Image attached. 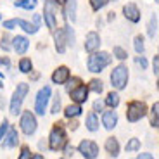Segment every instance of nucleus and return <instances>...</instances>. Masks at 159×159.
Segmentation results:
<instances>
[{"label": "nucleus", "mask_w": 159, "mask_h": 159, "mask_svg": "<svg viewBox=\"0 0 159 159\" xmlns=\"http://www.w3.org/2000/svg\"><path fill=\"white\" fill-rule=\"evenodd\" d=\"M109 62H111V56H109L107 52H99V54L90 56V59H88V69H90L92 73H99V71H102Z\"/></svg>", "instance_id": "obj_1"}, {"label": "nucleus", "mask_w": 159, "mask_h": 159, "mask_svg": "<svg viewBox=\"0 0 159 159\" xmlns=\"http://www.w3.org/2000/svg\"><path fill=\"white\" fill-rule=\"evenodd\" d=\"M30 87L28 83H19L16 87V92H14V95H12V100H11V112L12 114H19V109H21V104H23L24 97L28 93Z\"/></svg>", "instance_id": "obj_2"}, {"label": "nucleus", "mask_w": 159, "mask_h": 159, "mask_svg": "<svg viewBox=\"0 0 159 159\" xmlns=\"http://www.w3.org/2000/svg\"><path fill=\"white\" fill-rule=\"evenodd\" d=\"M147 112V107H145V104L140 102V100H133V102L128 104V111H126V118L130 123H135L139 119H142Z\"/></svg>", "instance_id": "obj_3"}, {"label": "nucleus", "mask_w": 159, "mask_h": 159, "mask_svg": "<svg viewBox=\"0 0 159 159\" xmlns=\"http://www.w3.org/2000/svg\"><path fill=\"white\" fill-rule=\"evenodd\" d=\"M126 81H128V69L126 66L119 64L118 68L111 73V85L114 88H118V90H121V88L126 87Z\"/></svg>", "instance_id": "obj_4"}, {"label": "nucleus", "mask_w": 159, "mask_h": 159, "mask_svg": "<svg viewBox=\"0 0 159 159\" xmlns=\"http://www.w3.org/2000/svg\"><path fill=\"white\" fill-rule=\"evenodd\" d=\"M48 145H50L52 151H61V149L66 145V133L61 126L52 128L50 131V139H48Z\"/></svg>", "instance_id": "obj_5"}, {"label": "nucleus", "mask_w": 159, "mask_h": 159, "mask_svg": "<svg viewBox=\"0 0 159 159\" xmlns=\"http://www.w3.org/2000/svg\"><path fill=\"white\" fill-rule=\"evenodd\" d=\"M50 87H43L42 90L38 92V95H36V102H35V109H36V114L43 116L45 114V109H47V102L50 99Z\"/></svg>", "instance_id": "obj_6"}, {"label": "nucleus", "mask_w": 159, "mask_h": 159, "mask_svg": "<svg viewBox=\"0 0 159 159\" xmlns=\"http://www.w3.org/2000/svg\"><path fill=\"white\" fill-rule=\"evenodd\" d=\"M80 152L83 154L85 159H95L99 156V145L92 140H83L80 143Z\"/></svg>", "instance_id": "obj_7"}, {"label": "nucleus", "mask_w": 159, "mask_h": 159, "mask_svg": "<svg viewBox=\"0 0 159 159\" xmlns=\"http://www.w3.org/2000/svg\"><path fill=\"white\" fill-rule=\"evenodd\" d=\"M21 130H23L26 135L35 133V130H36V119H35V116H33L30 111H26L23 114V118H21Z\"/></svg>", "instance_id": "obj_8"}, {"label": "nucleus", "mask_w": 159, "mask_h": 159, "mask_svg": "<svg viewBox=\"0 0 159 159\" xmlns=\"http://www.w3.org/2000/svg\"><path fill=\"white\" fill-rule=\"evenodd\" d=\"M123 12H125V17L130 19L131 23H139L140 21V11L135 4H126L123 7Z\"/></svg>", "instance_id": "obj_9"}, {"label": "nucleus", "mask_w": 159, "mask_h": 159, "mask_svg": "<svg viewBox=\"0 0 159 159\" xmlns=\"http://www.w3.org/2000/svg\"><path fill=\"white\" fill-rule=\"evenodd\" d=\"M69 78V69L66 68V66H61V68H57L56 71H54V75H52V81L56 85H62L66 83Z\"/></svg>", "instance_id": "obj_10"}, {"label": "nucleus", "mask_w": 159, "mask_h": 159, "mask_svg": "<svg viewBox=\"0 0 159 159\" xmlns=\"http://www.w3.org/2000/svg\"><path fill=\"white\" fill-rule=\"evenodd\" d=\"M99 47H100V36L97 35L95 31L88 33L87 40H85V48H87L88 52H95Z\"/></svg>", "instance_id": "obj_11"}, {"label": "nucleus", "mask_w": 159, "mask_h": 159, "mask_svg": "<svg viewBox=\"0 0 159 159\" xmlns=\"http://www.w3.org/2000/svg\"><path fill=\"white\" fill-rule=\"evenodd\" d=\"M87 95H88V88L85 85H78L75 90H71V99L75 100V104H81L87 100Z\"/></svg>", "instance_id": "obj_12"}, {"label": "nucleus", "mask_w": 159, "mask_h": 159, "mask_svg": "<svg viewBox=\"0 0 159 159\" xmlns=\"http://www.w3.org/2000/svg\"><path fill=\"white\" fill-rule=\"evenodd\" d=\"M102 125L107 130H112V128L118 125V114H116L114 111H106L102 116Z\"/></svg>", "instance_id": "obj_13"}, {"label": "nucleus", "mask_w": 159, "mask_h": 159, "mask_svg": "<svg viewBox=\"0 0 159 159\" xmlns=\"http://www.w3.org/2000/svg\"><path fill=\"white\" fill-rule=\"evenodd\" d=\"M45 21H47V26L50 30L56 28V16H54V5L50 2L45 4Z\"/></svg>", "instance_id": "obj_14"}, {"label": "nucleus", "mask_w": 159, "mask_h": 159, "mask_svg": "<svg viewBox=\"0 0 159 159\" xmlns=\"http://www.w3.org/2000/svg\"><path fill=\"white\" fill-rule=\"evenodd\" d=\"M12 42H14L12 45H14L17 54H24V52L28 50V40L24 38V36H16Z\"/></svg>", "instance_id": "obj_15"}, {"label": "nucleus", "mask_w": 159, "mask_h": 159, "mask_svg": "<svg viewBox=\"0 0 159 159\" xmlns=\"http://www.w3.org/2000/svg\"><path fill=\"white\" fill-rule=\"evenodd\" d=\"M9 133L7 137H5V142L4 145L5 147H14V145H17V142H19V137H17V131L14 130V128H9Z\"/></svg>", "instance_id": "obj_16"}, {"label": "nucleus", "mask_w": 159, "mask_h": 159, "mask_svg": "<svg viewBox=\"0 0 159 159\" xmlns=\"http://www.w3.org/2000/svg\"><path fill=\"white\" fill-rule=\"evenodd\" d=\"M66 35H64V30H59V31L56 33V48L57 52H61L62 54L64 50H66Z\"/></svg>", "instance_id": "obj_17"}, {"label": "nucleus", "mask_w": 159, "mask_h": 159, "mask_svg": "<svg viewBox=\"0 0 159 159\" xmlns=\"http://www.w3.org/2000/svg\"><path fill=\"white\" fill-rule=\"evenodd\" d=\"M106 149H107V152L112 156V157H116V156L119 154V143L116 139H107L106 140Z\"/></svg>", "instance_id": "obj_18"}, {"label": "nucleus", "mask_w": 159, "mask_h": 159, "mask_svg": "<svg viewBox=\"0 0 159 159\" xmlns=\"http://www.w3.org/2000/svg\"><path fill=\"white\" fill-rule=\"evenodd\" d=\"M66 16L73 21H76V0H68L66 4Z\"/></svg>", "instance_id": "obj_19"}, {"label": "nucleus", "mask_w": 159, "mask_h": 159, "mask_svg": "<svg viewBox=\"0 0 159 159\" xmlns=\"http://www.w3.org/2000/svg\"><path fill=\"white\" fill-rule=\"evenodd\" d=\"M66 118H75V116H80L81 114V107H80V104H69L66 111H64Z\"/></svg>", "instance_id": "obj_20"}, {"label": "nucleus", "mask_w": 159, "mask_h": 159, "mask_svg": "<svg viewBox=\"0 0 159 159\" xmlns=\"http://www.w3.org/2000/svg\"><path fill=\"white\" fill-rule=\"evenodd\" d=\"M87 128L90 131H97L99 130V119H97V116L92 112V114H88L87 118Z\"/></svg>", "instance_id": "obj_21"}, {"label": "nucleus", "mask_w": 159, "mask_h": 159, "mask_svg": "<svg viewBox=\"0 0 159 159\" xmlns=\"http://www.w3.org/2000/svg\"><path fill=\"white\" fill-rule=\"evenodd\" d=\"M147 33H149V36H154L156 33H157V16H156V14L151 17V23H149Z\"/></svg>", "instance_id": "obj_22"}, {"label": "nucleus", "mask_w": 159, "mask_h": 159, "mask_svg": "<svg viewBox=\"0 0 159 159\" xmlns=\"http://www.w3.org/2000/svg\"><path fill=\"white\" fill-rule=\"evenodd\" d=\"M106 104H107L109 107L114 109L116 106L119 104V95H118V93H112V92H111V93L107 95V99H106Z\"/></svg>", "instance_id": "obj_23"}, {"label": "nucleus", "mask_w": 159, "mask_h": 159, "mask_svg": "<svg viewBox=\"0 0 159 159\" xmlns=\"http://www.w3.org/2000/svg\"><path fill=\"white\" fill-rule=\"evenodd\" d=\"M17 21V26H23V30L24 31H28V33H36V26H33V24H30V23H26V21H23V19H16Z\"/></svg>", "instance_id": "obj_24"}, {"label": "nucleus", "mask_w": 159, "mask_h": 159, "mask_svg": "<svg viewBox=\"0 0 159 159\" xmlns=\"http://www.w3.org/2000/svg\"><path fill=\"white\" fill-rule=\"evenodd\" d=\"M36 0H19V2H16L17 7H23V9H35L36 7Z\"/></svg>", "instance_id": "obj_25"}, {"label": "nucleus", "mask_w": 159, "mask_h": 159, "mask_svg": "<svg viewBox=\"0 0 159 159\" xmlns=\"http://www.w3.org/2000/svg\"><path fill=\"white\" fill-rule=\"evenodd\" d=\"M19 69H21V73H30L31 71V61L30 59H21L19 61Z\"/></svg>", "instance_id": "obj_26"}, {"label": "nucleus", "mask_w": 159, "mask_h": 159, "mask_svg": "<svg viewBox=\"0 0 159 159\" xmlns=\"http://www.w3.org/2000/svg\"><path fill=\"white\" fill-rule=\"evenodd\" d=\"M90 90H93L95 92V93H100V92L104 90V85H102V81H100V80H92L90 81Z\"/></svg>", "instance_id": "obj_27"}, {"label": "nucleus", "mask_w": 159, "mask_h": 159, "mask_svg": "<svg viewBox=\"0 0 159 159\" xmlns=\"http://www.w3.org/2000/svg\"><path fill=\"white\" fill-rule=\"evenodd\" d=\"M139 149H140L139 139H131L130 142L126 143V152H135V151H139Z\"/></svg>", "instance_id": "obj_28"}, {"label": "nucleus", "mask_w": 159, "mask_h": 159, "mask_svg": "<svg viewBox=\"0 0 159 159\" xmlns=\"http://www.w3.org/2000/svg\"><path fill=\"white\" fill-rule=\"evenodd\" d=\"M157 111H159V104L156 102L154 107H152V112H151V125H152L154 128L157 126V123H159V121H157Z\"/></svg>", "instance_id": "obj_29"}, {"label": "nucleus", "mask_w": 159, "mask_h": 159, "mask_svg": "<svg viewBox=\"0 0 159 159\" xmlns=\"http://www.w3.org/2000/svg\"><path fill=\"white\" fill-rule=\"evenodd\" d=\"M64 35H66V42H68V43H75V33H73V30L69 28V26H66V28H64Z\"/></svg>", "instance_id": "obj_30"}, {"label": "nucleus", "mask_w": 159, "mask_h": 159, "mask_svg": "<svg viewBox=\"0 0 159 159\" xmlns=\"http://www.w3.org/2000/svg\"><path fill=\"white\" fill-rule=\"evenodd\" d=\"M112 52H114V56L118 57V59H121V61L126 59V50H125V48H121V47H114V50H112Z\"/></svg>", "instance_id": "obj_31"}, {"label": "nucleus", "mask_w": 159, "mask_h": 159, "mask_svg": "<svg viewBox=\"0 0 159 159\" xmlns=\"http://www.w3.org/2000/svg\"><path fill=\"white\" fill-rule=\"evenodd\" d=\"M135 50L139 52V54H142V52H143V38H142V36H137V38H135Z\"/></svg>", "instance_id": "obj_32"}, {"label": "nucleus", "mask_w": 159, "mask_h": 159, "mask_svg": "<svg viewBox=\"0 0 159 159\" xmlns=\"http://www.w3.org/2000/svg\"><path fill=\"white\" fill-rule=\"evenodd\" d=\"M107 2L109 0H92V7L95 9V11H99V9H102Z\"/></svg>", "instance_id": "obj_33"}, {"label": "nucleus", "mask_w": 159, "mask_h": 159, "mask_svg": "<svg viewBox=\"0 0 159 159\" xmlns=\"http://www.w3.org/2000/svg\"><path fill=\"white\" fill-rule=\"evenodd\" d=\"M59 107H61V97L57 95V97H56V100H54V106H52V112H56V114H57Z\"/></svg>", "instance_id": "obj_34"}, {"label": "nucleus", "mask_w": 159, "mask_h": 159, "mask_svg": "<svg viewBox=\"0 0 159 159\" xmlns=\"http://www.w3.org/2000/svg\"><path fill=\"white\" fill-rule=\"evenodd\" d=\"M78 85H80V80H78V78H73V80H71V83L68 85V92L75 90V88L78 87Z\"/></svg>", "instance_id": "obj_35"}, {"label": "nucleus", "mask_w": 159, "mask_h": 159, "mask_svg": "<svg viewBox=\"0 0 159 159\" xmlns=\"http://www.w3.org/2000/svg\"><path fill=\"white\" fill-rule=\"evenodd\" d=\"M9 130V123L7 121H4V123H2V126H0V139H4L5 137V131Z\"/></svg>", "instance_id": "obj_36"}, {"label": "nucleus", "mask_w": 159, "mask_h": 159, "mask_svg": "<svg viewBox=\"0 0 159 159\" xmlns=\"http://www.w3.org/2000/svg\"><path fill=\"white\" fill-rule=\"evenodd\" d=\"M14 26H17V21L16 19H11V21H5V23H4V28H7V30H12Z\"/></svg>", "instance_id": "obj_37"}, {"label": "nucleus", "mask_w": 159, "mask_h": 159, "mask_svg": "<svg viewBox=\"0 0 159 159\" xmlns=\"http://www.w3.org/2000/svg\"><path fill=\"white\" fill-rule=\"evenodd\" d=\"M31 157V154H30V149L28 147H23V151H21V157L19 159H30Z\"/></svg>", "instance_id": "obj_38"}, {"label": "nucleus", "mask_w": 159, "mask_h": 159, "mask_svg": "<svg viewBox=\"0 0 159 159\" xmlns=\"http://www.w3.org/2000/svg\"><path fill=\"white\" fill-rule=\"evenodd\" d=\"M135 62L139 64L140 68H147V61L143 59V57H137V59H135Z\"/></svg>", "instance_id": "obj_39"}, {"label": "nucleus", "mask_w": 159, "mask_h": 159, "mask_svg": "<svg viewBox=\"0 0 159 159\" xmlns=\"http://www.w3.org/2000/svg\"><path fill=\"white\" fill-rule=\"evenodd\" d=\"M157 68H159V57L156 56V57H154V75H157V73H159Z\"/></svg>", "instance_id": "obj_40"}, {"label": "nucleus", "mask_w": 159, "mask_h": 159, "mask_svg": "<svg viewBox=\"0 0 159 159\" xmlns=\"http://www.w3.org/2000/svg\"><path fill=\"white\" fill-rule=\"evenodd\" d=\"M139 159H154V157H152L151 154H147V152H143V154L139 156Z\"/></svg>", "instance_id": "obj_41"}, {"label": "nucleus", "mask_w": 159, "mask_h": 159, "mask_svg": "<svg viewBox=\"0 0 159 159\" xmlns=\"http://www.w3.org/2000/svg\"><path fill=\"white\" fill-rule=\"evenodd\" d=\"M93 109H95V111H100V109H102V102H100V100H97V102L93 104Z\"/></svg>", "instance_id": "obj_42"}, {"label": "nucleus", "mask_w": 159, "mask_h": 159, "mask_svg": "<svg viewBox=\"0 0 159 159\" xmlns=\"http://www.w3.org/2000/svg\"><path fill=\"white\" fill-rule=\"evenodd\" d=\"M0 66H9V59H0Z\"/></svg>", "instance_id": "obj_43"}, {"label": "nucleus", "mask_w": 159, "mask_h": 159, "mask_svg": "<svg viewBox=\"0 0 159 159\" xmlns=\"http://www.w3.org/2000/svg\"><path fill=\"white\" fill-rule=\"evenodd\" d=\"M73 152H75V149H73V147H66V154H73Z\"/></svg>", "instance_id": "obj_44"}, {"label": "nucleus", "mask_w": 159, "mask_h": 159, "mask_svg": "<svg viewBox=\"0 0 159 159\" xmlns=\"http://www.w3.org/2000/svg\"><path fill=\"white\" fill-rule=\"evenodd\" d=\"M31 159H43V156H33Z\"/></svg>", "instance_id": "obj_45"}, {"label": "nucleus", "mask_w": 159, "mask_h": 159, "mask_svg": "<svg viewBox=\"0 0 159 159\" xmlns=\"http://www.w3.org/2000/svg\"><path fill=\"white\" fill-rule=\"evenodd\" d=\"M54 2H57V4H64L66 0H54Z\"/></svg>", "instance_id": "obj_46"}, {"label": "nucleus", "mask_w": 159, "mask_h": 159, "mask_svg": "<svg viewBox=\"0 0 159 159\" xmlns=\"http://www.w3.org/2000/svg\"><path fill=\"white\" fill-rule=\"evenodd\" d=\"M154 2H159V0H154Z\"/></svg>", "instance_id": "obj_47"}, {"label": "nucleus", "mask_w": 159, "mask_h": 159, "mask_svg": "<svg viewBox=\"0 0 159 159\" xmlns=\"http://www.w3.org/2000/svg\"><path fill=\"white\" fill-rule=\"evenodd\" d=\"M0 19H2V16H0Z\"/></svg>", "instance_id": "obj_48"}, {"label": "nucleus", "mask_w": 159, "mask_h": 159, "mask_svg": "<svg viewBox=\"0 0 159 159\" xmlns=\"http://www.w3.org/2000/svg\"><path fill=\"white\" fill-rule=\"evenodd\" d=\"M0 87H2V83H0Z\"/></svg>", "instance_id": "obj_49"}]
</instances>
